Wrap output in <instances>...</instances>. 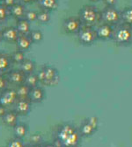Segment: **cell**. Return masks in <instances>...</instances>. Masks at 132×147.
Segmentation results:
<instances>
[{
	"mask_svg": "<svg viewBox=\"0 0 132 147\" xmlns=\"http://www.w3.org/2000/svg\"><path fill=\"white\" fill-rule=\"evenodd\" d=\"M52 138L55 147H80L83 137L79 128L70 123H63L55 126Z\"/></svg>",
	"mask_w": 132,
	"mask_h": 147,
	"instance_id": "1",
	"label": "cell"
},
{
	"mask_svg": "<svg viewBox=\"0 0 132 147\" xmlns=\"http://www.w3.org/2000/svg\"><path fill=\"white\" fill-rule=\"evenodd\" d=\"M78 16L83 26L95 27L101 23V11L92 5H85L81 7Z\"/></svg>",
	"mask_w": 132,
	"mask_h": 147,
	"instance_id": "2",
	"label": "cell"
},
{
	"mask_svg": "<svg viewBox=\"0 0 132 147\" xmlns=\"http://www.w3.org/2000/svg\"><path fill=\"white\" fill-rule=\"evenodd\" d=\"M40 84L46 87H55L60 82V75L58 70L50 65H44L37 73Z\"/></svg>",
	"mask_w": 132,
	"mask_h": 147,
	"instance_id": "3",
	"label": "cell"
},
{
	"mask_svg": "<svg viewBox=\"0 0 132 147\" xmlns=\"http://www.w3.org/2000/svg\"><path fill=\"white\" fill-rule=\"evenodd\" d=\"M113 41L120 47H129L132 45V26L120 23L115 26Z\"/></svg>",
	"mask_w": 132,
	"mask_h": 147,
	"instance_id": "4",
	"label": "cell"
},
{
	"mask_svg": "<svg viewBox=\"0 0 132 147\" xmlns=\"http://www.w3.org/2000/svg\"><path fill=\"white\" fill-rule=\"evenodd\" d=\"M78 36V40L82 46L89 47L95 43V41L98 40L97 32L95 27L88 26H83L79 33Z\"/></svg>",
	"mask_w": 132,
	"mask_h": 147,
	"instance_id": "5",
	"label": "cell"
},
{
	"mask_svg": "<svg viewBox=\"0 0 132 147\" xmlns=\"http://www.w3.org/2000/svg\"><path fill=\"white\" fill-rule=\"evenodd\" d=\"M101 23L116 26L121 23V11L116 6H106L101 11Z\"/></svg>",
	"mask_w": 132,
	"mask_h": 147,
	"instance_id": "6",
	"label": "cell"
},
{
	"mask_svg": "<svg viewBox=\"0 0 132 147\" xmlns=\"http://www.w3.org/2000/svg\"><path fill=\"white\" fill-rule=\"evenodd\" d=\"M83 24L79 16H70L66 18L63 22V29L67 34H78Z\"/></svg>",
	"mask_w": 132,
	"mask_h": 147,
	"instance_id": "7",
	"label": "cell"
},
{
	"mask_svg": "<svg viewBox=\"0 0 132 147\" xmlns=\"http://www.w3.org/2000/svg\"><path fill=\"white\" fill-rule=\"evenodd\" d=\"M18 100V97L15 88H8L7 89L0 93V105L5 107L8 109H13Z\"/></svg>",
	"mask_w": 132,
	"mask_h": 147,
	"instance_id": "8",
	"label": "cell"
},
{
	"mask_svg": "<svg viewBox=\"0 0 132 147\" xmlns=\"http://www.w3.org/2000/svg\"><path fill=\"white\" fill-rule=\"evenodd\" d=\"M96 32L98 40L102 41H108L113 40V36H114V31L115 26H112L110 25L101 23L96 26Z\"/></svg>",
	"mask_w": 132,
	"mask_h": 147,
	"instance_id": "9",
	"label": "cell"
},
{
	"mask_svg": "<svg viewBox=\"0 0 132 147\" xmlns=\"http://www.w3.org/2000/svg\"><path fill=\"white\" fill-rule=\"evenodd\" d=\"M6 76H7L10 85L17 87L18 85L25 83L27 75L20 68H17V69H12L11 71H9L6 74Z\"/></svg>",
	"mask_w": 132,
	"mask_h": 147,
	"instance_id": "10",
	"label": "cell"
},
{
	"mask_svg": "<svg viewBox=\"0 0 132 147\" xmlns=\"http://www.w3.org/2000/svg\"><path fill=\"white\" fill-rule=\"evenodd\" d=\"M32 102L27 99H18L15 103L13 109L20 117L27 116L32 109Z\"/></svg>",
	"mask_w": 132,
	"mask_h": 147,
	"instance_id": "11",
	"label": "cell"
},
{
	"mask_svg": "<svg viewBox=\"0 0 132 147\" xmlns=\"http://www.w3.org/2000/svg\"><path fill=\"white\" fill-rule=\"evenodd\" d=\"M20 35L15 26H7L1 30V40L8 43L15 44Z\"/></svg>",
	"mask_w": 132,
	"mask_h": 147,
	"instance_id": "12",
	"label": "cell"
},
{
	"mask_svg": "<svg viewBox=\"0 0 132 147\" xmlns=\"http://www.w3.org/2000/svg\"><path fill=\"white\" fill-rule=\"evenodd\" d=\"M13 61L12 60L11 54L4 52H0V74L6 75V74L12 69Z\"/></svg>",
	"mask_w": 132,
	"mask_h": 147,
	"instance_id": "13",
	"label": "cell"
},
{
	"mask_svg": "<svg viewBox=\"0 0 132 147\" xmlns=\"http://www.w3.org/2000/svg\"><path fill=\"white\" fill-rule=\"evenodd\" d=\"M45 96L46 94L44 88L41 86H36L31 88L28 99L32 102V103H41L45 99Z\"/></svg>",
	"mask_w": 132,
	"mask_h": 147,
	"instance_id": "14",
	"label": "cell"
},
{
	"mask_svg": "<svg viewBox=\"0 0 132 147\" xmlns=\"http://www.w3.org/2000/svg\"><path fill=\"white\" fill-rule=\"evenodd\" d=\"M27 8H26V5L18 2L16 5H14L12 7L10 8V15L12 18H15L16 21L18 20H22V18H25V15L27 12Z\"/></svg>",
	"mask_w": 132,
	"mask_h": 147,
	"instance_id": "15",
	"label": "cell"
},
{
	"mask_svg": "<svg viewBox=\"0 0 132 147\" xmlns=\"http://www.w3.org/2000/svg\"><path fill=\"white\" fill-rule=\"evenodd\" d=\"M18 116L13 109H10L7 110V112L5 114V116L1 118L3 123L10 128H13L18 123Z\"/></svg>",
	"mask_w": 132,
	"mask_h": 147,
	"instance_id": "16",
	"label": "cell"
},
{
	"mask_svg": "<svg viewBox=\"0 0 132 147\" xmlns=\"http://www.w3.org/2000/svg\"><path fill=\"white\" fill-rule=\"evenodd\" d=\"M33 44L34 43H33L31 38L29 37V35H20V37L18 38V40L15 43L17 49L23 51V52L28 51L31 48Z\"/></svg>",
	"mask_w": 132,
	"mask_h": 147,
	"instance_id": "17",
	"label": "cell"
},
{
	"mask_svg": "<svg viewBox=\"0 0 132 147\" xmlns=\"http://www.w3.org/2000/svg\"><path fill=\"white\" fill-rule=\"evenodd\" d=\"M79 130L82 135L83 138H89L92 137L94 133L97 131V129L94 128L91 123L87 120V118H85L80 124Z\"/></svg>",
	"mask_w": 132,
	"mask_h": 147,
	"instance_id": "18",
	"label": "cell"
},
{
	"mask_svg": "<svg viewBox=\"0 0 132 147\" xmlns=\"http://www.w3.org/2000/svg\"><path fill=\"white\" fill-rule=\"evenodd\" d=\"M36 3L41 10L51 12L58 8L59 0H36Z\"/></svg>",
	"mask_w": 132,
	"mask_h": 147,
	"instance_id": "19",
	"label": "cell"
},
{
	"mask_svg": "<svg viewBox=\"0 0 132 147\" xmlns=\"http://www.w3.org/2000/svg\"><path fill=\"white\" fill-rule=\"evenodd\" d=\"M15 27L17 28L18 33L21 35H29V33L32 31L31 23L29 21H27L26 18H22V20H17Z\"/></svg>",
	"mask_w": 132,
	"mask_h": 147,
	"instance_id": "20",
	"label": "cell"
},
{
	"mask_svg": "<svg viewBox=\"0 0 132 147\" xmlns=\"http://www.w3.org/2000/svg\"><path fill=\"white\" fill-rule=\"evenodd\" d=\"M13 134L14 137L18 138H21L23 139L28 133V125L25 123H20L18 122L13 128Z\"/></svg>",
	"mask_w": 132,
	"mask_h": 147,
	"instance_id": "21",
	"label": "cell"
},
{
	"mask_svg": "<svg viewBox=\"0 0 132 147\" xmlns=\"http://www.w3.org/2000/svg\"><path fill=\"white\" fill-rule=\"evenodd\" d=\"M36 68V64L33 60L27 59L26 58L25 61L20 64V69L22 70L26 75H29V74H33L34 73Z\"/></svg>",
	"mask_w": 132,
	"mask_h": 147,
	"instance_id": "22",
	"label": "cell"
},
{
	"mask_svg": "<svg viewBox=\"0 0 132 147\" xmlns=\"http://www.w3.org/2000/svg\"><path fill=\"white\" fill-rule=\"evenodd\" d=\"M121 23L132 26V6L125 7L121 11Z\"/></svg>",
	"mask_w": 132,
	"mask_h": 147,
	"instance_id": "23",
	"label": "cell"
},
{
	"mask_svg": "<svg viewBox=\"0 0 132 147\" xmlns=\"http://www.w3.org/2000/svg\"><path fill=\"white\" fill-rule=\"evenodd\" d=\"M15 89H16L18 99H27V98H29L31 88L28 87L27 84L24 83L21 85H18L15 88Z\"/></svg>",
	"mask_w": 132,
	"mask_h": 147,
	"instance_id": "24",
	"label": "cell"
},
{
	"mask_svg": "<svg viewBox=\"0 0 132 147\" xmlns=\"http://www.w3.org/2000/svg\"><path fill=\"white\" fill-rule=\"evenodd\" d=\"M25 84H27L28 87L34 88L36 86H39L40 84V81H39V77L38 75L35 73L33 74H29V75H27L26 76V81H25Z\"/></svg>",
	"mask_w": 132,
	"mask_h": 147,
	"instance_id": "25",
	"label": "cell"
},
{
	"mask_svg": "<svg viewBox=\"0 0 132 147\" xmlns=\"http://www.w3.org/2000/svg\"><path fill=\"white\" fill-rule=\"evenodd\" d=\"M11 56H12V60L13 63L14 64H18V65L21 64L26 59L25 52L18 50V49L11 54Z\"/></svg>",
	"mask_w": 132,
	"mask_h": 147,
	"instance_id": "26",
	"label": "cell"
},
{
	"mask_svg": "<svg viewBox=\"0 0 132 147\" xmlns=\"http://www.w3.org/2000/svg\"><path fill=\"white\" fill-rule=\"evenodd\" d=\"M51 20V14L50 11L41 10L38 11V18H37V22H39L40 24H48Z\"/></svg>",
	"mask_w": 132,
	"mask_h": 147,
	"instance_id": "27",
	"label": "cell"
},
{
	"mask_svg": "<svg viewBox=\"0 0 132 147\" xmlns=\"http://www.w3.org/2000/svg\"><path fill=\"white\" fill-rule=\"evenodd\" d=\"M29 37L31 38L33 43H40L43 40V32L39 29L32 30L29 33Z\"/></svg>",
	"mask_w": 132,
	"mask_h": 147,
	"instance_id": "28",
	"label": "cell"
},
{
	"mask_svg": "<svg viewBox=\"0 0 132 147\" xmlns=\"http://www.w3.org/2000/svg\"><path fill=\"white\" fill-rule=\"evenodd\" d=\"M9 17H11L10 9L0 3V25L4 24L8 20Z\"/></svg>",
	"mask_w": 132,
	"mask_h": 147,
	"instance_id": "29",
	"label": "cell"
},
{
	"mask_svg": "<svg viewBox=\"0 0 132 147\" xmlns=\"http://www.w3.org/2000/svg\"><path fill=\"white\" fill-rule=\"evenodd\" d=\"M5 147H27V144H25L23 139L14 137L8 141Z\"/></svg>",
	"mask_w": 132,
	"mask_h": 147,
	"instance_id": "30",
	"label": "cell"
},
{
	"mask_svg": "<svg viewBox=\"0 0 132 147\" xmlns=\"http://www.w3.org/2000/svg\"><path fill=\"white\" fill-rule=\"evenodd\" d=\"M37 18H38V11L34 10H27L25 15V18L29 21L30 23L37 21Z\"/></svg>",
	"mask_w": 132,
	"mask_h": 147,
	"instance_id": "31",
	"label": "cell"
},
{
	"mask_svg": "<svg viewBox=\"0 0 132 147\" xmlns=\"http://www.w3.org/2000/svg\"><path fill=\"white\" fill-rule=\"evenodd\" d=\"M9 86H10V83H9L6 75L0 74V93L5 91V89H7Z\"/></svg>",
	"mask_w": 132,
	"mask_h": 147,
	"instance_id": "32",
	"label": "cell"
},
{
	"mask_svg": "<svg viewBox=\"0 0 132 147\" xmlns=\"http://www.w3.org/2000/svg\"><path fill=\"white\" fill-rule=\"evenodd\" d=\"M42 142V137L40 133H34L30 137V144H38Z\"/></svg>",
	"mask_w": 132,
	"mask_h": 147,
	"instance_id": "33",
	"label": "cell"
},
{
	"mask_svg": "<svg viewBox=\"0 0 132 147\" xmlns=\"http://www.w3.org/2000/svg\"><path fill=\"white\" fill-rule=\"evenodd\" d=\"M27 147H55V145L53 144V143L49 144V143H38V144H27Z\"/></svg>",
	"mask_w": 132,
	"mask_h": 147,
	"instance_id": "34",
	"label": "cell"
},
{
	"mask_svg": "<svg viewBox=\"0 0 132 147\" xmlns=\"http://www.w3.org/2000/svg\"><path fill=\"white\" fill-rule=\"evenodd\" d=\"M18 2V0H0V3L9 9L12 7L14 5H16Z\"/></svg>",
	"mask_w": 132,
	"mask_h": 147,
	"instance_id": "35",
	"label": "cell"
},
{
	"mask_svg": "<svg viewBox=\"0 0 132 147\" xmlns=\"http://www.w3.org/2000/svg\"><path fill=\"white\" fill-rule=\"evenodd\" d=\"M87 120L91 123V124L98 130V127H99V118L97 117H94V116H92V117H87Z\"/></svg>",
	"mask_w": 132,
	"mask_h": 147,
	"instance_id": "36",
	"label": "cell"
},
{
	"mask_svg": "<svg viewBox=\"0 0 132 147\" xmlns=\"http://www.w3.org/2000/svg\"><path fill=\"white\" fill-rule=\"evenodd\" d=\"M106 6H116L117 4V0H102Z\"/></svg>",
	"mask_w": 132,
	"mask_h": 147,
	"instance_id": "37",
	"label": "cell"
},
{
	"mask_svg": "<svg viewBox=\"0 0 132 147\" xmlns=\"http://www.w3.org/2000/svg\"><path fill=\"white\" fill-rule=\"evenodd\" d=\"M7 110H8V109H6L5 107H4L2 105H0V118H2L5 116V114L7 112Z\"/></svg>",
	"mask_w": 132,
	"mask_h": 147,
	"instance_id": "38",
	"label": "cell"
},
{
	"mask_svg": "<svg viewBox=\"0 0 132 147\" xmlns=\"http://www.w3.org/2000/svg\"><path fill=\"white\" fill-rule=\"evenodd\" d=\"M18 2H21L24 5H29V4L36 2V0H18Z\"/></svg>",
	"mask_w": 132,
	"mask_h": 147,
	"instance_id": "39",
	"label": "cell"
},
{
	"mask_svg": "<svg viewBox=\"0 0 132 147\" xmlns=\"http://www.w3.org/2000/svg\"><path fill=\"white\" fill-rule=\"evenodd\" d=\"M89 1H91V2H99V1H101V0H89Z\"/></svg>",
	"mask_w": 132,
	"mask_h": 147,
	"instance_id": "40",
	"label": "cell"
},
{
	"mask_svg": "<svg viewBox=\"0 0 132 147\" xmlns=\"http://www.w3.org/2000/svg\"><path fill=\"white\" fill-rule=\"evenodd\" d=\"M0 40H1V30H0Z\"/></svg>",
	"mask_w": 132,
	"mask_h": 147,
	"instance_id": "41",
	"label": "cell"
}]
</instances>
